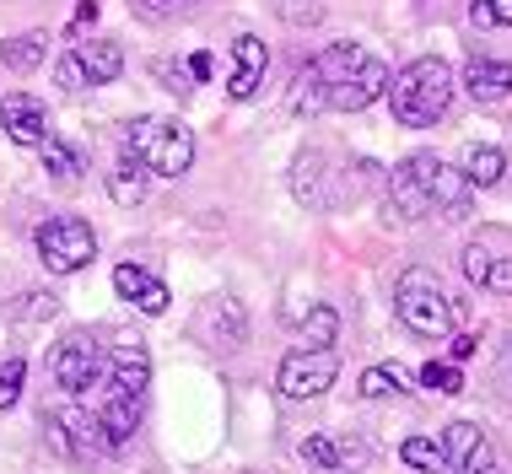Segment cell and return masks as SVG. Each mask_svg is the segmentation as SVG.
I'll list each match as a JSON object with an SVG mask.
<instances>
[{"instance_id":"4","label":"cell","mask_w":512,"mask_h":474,"mask_svg":"<svg viewBox=\"0 0 512 474\" xmlns=\"http://www.w3.org/2000/svg\"><path fill=\"white\" fill-rule=\"evenodd\" d=\"M362 60H367V54L356 49V44H329V49H318L313 60L297 71L292 92H286V108H292V114H302V119H318V114L329 108V92H335Z\"/></svg>"},{"instance_id":"15","label":"cell","mask_w":512,"mask_h":474,"mask_svg":"<svg viewBox=\"0 0 512 474\" xmlns=\"http://www.w3.org/2000/svg\"><path fill=\"white\" fill-rule=\"evenodd\" d=\"M103 383H114V388H124V394L141 399L146 383H151V351H146V340H119L114 351H108Z\"/></svg>"},{"instance_id":"23","label":"cell","mask_w":512,"mask_h":474,"mask_svg":"<svg viewBox=\"0 0 512 474\" xmlns=\"http://www.w3.org/2000/svg\"><path fill=\"white\" fill-rule=\"evenodd\" d=\"M44 54H49L44 33H22V38H11V44H0V65H6L11 76H27V71L44 65Z\"/></svg>"},{"instance_id":"36","label":"cell","mask_w":512,"mask_h":474,"mask_svg":"<svg viewBox=\"0 0 512 474\" xmlns=\"http://www.w3.org/2000/svg\"><path fill=\"white\" fill-rule=\"evenodd\" d=\"M135 11H141V17H151V22H162V17H173L178 11V0H130Z\"/></svg>"},{"instance_id":"37","label":"cell","mask_w":512,"mask_h":474,"mask_svg":"<svg viewBox=\"0 0 512 474\" xmlns=\"http://www.w3.org/2000/svg\"><path fill=\"white\" fill-rule=\"evenodd\" d=\"M157 76L168 81V92H178V97H184V92H189V81H195V76H189V71H178V65H168V60L157 65Z\"/></svg>"},{"instance_id":"8","label":"cell","mask_w":512,"mask_h":474,"mask_svg":"<svg viewBox=\"0 0 512 474\" xmlns=\"http://www.w3.org/2000/svg\"><path fill=\"white\" fill-rule=\"evenodd\" d=\"M335 378H340L335 345H308V351H292V356L281 361V372H275V388H281L286 399H318Z\"/></svg>"},{"instance_id":"32","label":"cell","mask_w":512,"mask_h":474,"mask_svg":"<svg viewBox=\"0 0 512 474\" xmlns=\"http://www.w3.org/2000/svg\"><path fill=\"white\" fill-rule=\"evenodd\" d=\"M275 17L292 27H313V22H324V6L318 0H275Z\"/></svg>"},{"instance_id":"24","label":"cell","mask_w":512,"mask_h":474,"mask_svg":"<svg viewBox=\"0 0 512 474\" xmlns=\"http://www.w3.org/2000/svg\"><path fill=\"white\" fill-rule=\"evenodd\" d=\"M108 200L114 205H141L146 200V167L135 157H124L108 167Z\"/></svg>"},{"instance_id":"17","label":"cell","mask_w":512,"mask_h":474,"mask_svg":"<svg viewBox=\"0 0 512 474\" xmlns=\"http://www.w3.org/2000/svg\"><path fill=\"white\" fill-rule=\"evenodd\" d=\"M302 458H308L318 474H351L356 464H367V448H351V442L329 437V431H308V437H302Z\"/></svg>"},{"instance_id":"34","label":"cell","mask_w":512,"mask_h":474,"mask_svg":"<svg viewBox=\"0 0 512 474\" xmlns=\"http://www.w3.org/2000/svg\"><path fill=\"white\" fill-rule=\"evenodd\" d=\"M22 378H27V361L11 356L6 367H0V410H11V404L22 399Z\"/></svg>"},{"instance_id":"31","label":"cell","mask_w":512,"mask_h":474,"mask_svg":"<svg viewBox=\"0 0 512 474\" xmlns=\"http://www.w3.org/2000/svg\"><path fill=\"white\" fill-rule=\"evenodd\" d=\"M399 388H405L399 367H367V372H362V394H367V399H389V394H399Z\"/></svg>"},{"instance_id":"22","label":"cell","mask_w":512,"mask_h":474,"mask_svg":"<svg viewBox=\"0 0 512 474\" xmlns=\"http://www.w3.org/2000/svg\"><path fill=\"white\" fill-rule=\"evenodd\" d=\"M459 173H464L475 189H491V184H502V173H507V151L469 141V146L459 151Z\"/></svg>"},{"instance_id":"33","label":"cell","mask_w":512,"mask_h":474,"mask_svg":"<svg viewBox=\"0 0 512 474\" xmlns=\"http://www.w3.org/2000/svg\"><path fill=\"white\" fill-rule=\"evenodd\" d=\"M469 22L475 27H512V0H475Z\"/></svg>"},{"instance_id":"41","label":"cell","mask_w":512,"mask_h":474,"mask_svg":"<svg viewBox=\"0 0 512 474\" xmlns=\"http://www.w3.org/2000/svg\"><path fill=\"white\" fill-rule=\"evenodd\" d=\"M178 6H195V0H178Z\"/></svg>"},{"instance_id":"3","label":"cell","mask_w":512,"mask_h":474,"mask_svg":"<svg viewBox=\"0 0 512 474\" xmlns=\"http://www.w3.org/2000/svg\"><path fill=\"white\" fill-rule=\"evenodd\" d=\"M394 313H399V324L415 329L421 340H442V334H453L464 318V308L442 291V281L432 270H421V264L394 281Z\"/></svg>"},{"instance_id":"11","label":"cell","mask_w":512,"mask_h":474,"mask_svg":"<svg viewBox=\"0 0 512 474\" xmlns=\"http://www.w3.org/2000/svg\"><path fill=\"white\" fill-rule=\"evenodd\" d=\"M442 448H448V464L459 474H507L496 448L486 442V431H480L475 421H453L448 437H442Z\"/></svg>"},{"instance_id":"26","label":"cell","mask_w":512,"mask_h":474,"mask_svg":"<svg viewBox=\"0 0 512 474\" xmlns=\"http://www.w3.org/2000/svg\"><path fill=\"white\" fill-rule=\"evenodd\" d=\"M38 151H44V173H54L60 184H76V178L87 173V157H81L71 141H54V135H49V141L38 146Z\"/></svg>"},{"instance_id":"39","label":"cell","mask_w":512,"mask_h":474,"mask_svg":"<svg viewBox=\"0 0 512 474\" xmlns=\"http://www.w3.org/2000/svg\"><path fill=\"white\" fill-rule=\"evenodd\" d=\"M475 351H480V340H475V334H459V340H453V367H459V361H469Z\"/></svg>"},{"instance_id":"7","label":"cell","mask_w":512,"mask_h":474,"mask_svg":"<svg viewBox=\"0 0 512 474\" xmlns=\"http://www.w3.org/2000/svg\"><path fill=\"white\" fill-rule=\"evenodd\" d=\"M437 162H442L437 151H410V157L394 167V178H389V200H383V211L399 216V221H426V216H432Z\"/></svg>"},{"instance_id":"25","label":"cell","mask_w":512,"mask_h":474,"mask_svg":"<svg viewBox=\"0 0 512 474\" xmlns=\"http://www.w3.org/2000/svg\"><path fill=\"white\" fill-rule=\"evenodd\" d=\"M292 189H297L302 205H329V200H324V157H318V151H302V157H297Z\"/></svg>"},{"instance_id":"38","label":"cell","mask_w":512,"mask_h":474,"mask_svg":"<svg viewBox=\"0 0 512 474\" xmlns=\"http://www.w3.org/2000/svg\"><path fill=\"white\" fill-rule=\"evenodd\" d=\"M92 22H98V0H81V6H76V17H71V38H76V33H87Z\"/></svg>"},{"instance_id":"12","label":"cell","mask_w":512,"mask_h":474,"mask_svg":"<svg viewBox=\"0 0 512 474\" xmlns=\"http://www.w3.org/2000/svg\"><path fill=\"white\" fill-rule=\"evenodd\" d=\"M383 92H389V65L367 54V60L356 65V71L345 76L335 92H329V108H335V114H362V108H367V103H378Z\"/></svg>"},{"instance_id":"28","label":"cell","mask_w":512,"mask_h":474,"mask_svg":"<svg viewBox=\"0 0 512 474\" xmlns=\"http://www.w3.org/2000/svg\"><path fill=\"white\" fill-rule=\"evenodd\" d=\"M302 334H308V345H335V334H340V313L329 308V302H318V308L308 313V324H302Z\"/></svg>"},{"instance_id":"35","label":"cell","mask_w":512,"mask_h":474,"mask_svg":"<svg viewBox=\"0 0 512 474\" xmlns=\"http://www.w3.org/2000/svg\"><path fill=\"white\" fill-rule=\"evenodd\" d=\"M54 81H60L65 92H87V87H92L87 71H81V60H76V49H71V54H60V65H54Z\"/></svg>"},{"instance_id":"5","label":"cell","mask_w":512,"mask_h":474,"mask_svg":"<svg viewBox=\"0 0 512 474\" xmlns=\"http://www.w3.org/2000/svg\"><path fill=\"white\" fill-rule=\"evenodd\" d=\"M38 259H44L54 275H76L98 259V232L81 216H54L38 227Z\"/></svg>"},{"instance_id":"14","label":"cell","mask_w":512,"mask_h":474,"mask_svg":"<svg viewBox=\"0 0 512 474\" xmlns=\"http://www.w3.org/2000/svg\"><path fill=\"white\" fill-rule=\"evenodd\" d=\"M232 60H238V71H232V81H227V97L248 103V97L265 87V71H270V49H265V38L238 33V44H232Z\"/></svg>"},{"instance_id":"1","label":"cell","mask_w":512,"mask_h":474,"mask_svg":"<svg viewBox=\"0 0 512 474\" xmlns=\"http://www.w3.org/2000/svg\"><path fill=\"white\" fill-rule=\"evenodd\" d=\"M383 97H389L394 119L405 124V130H432L453 103V65L437 60V54H421V60H410L399 76H389V92Z\"/></svg>"},{"instance_id":"21","label":"cell","mask_w":512,"mask_h":474,"mask_svg":"<svg viewBox=\"0 0 512 474\" xmlns=\"http://www.w3.org/2000/svg\"><path fill=\"white\" fill-rule=\"evenodd\" d=\"M76 60H81V71H87L92 87H108V81L124 76V49L114 44V38H92V44H76Z\"/></svg>"},{"instance_id":"9","label":"cell","mask_w":512,"mask_h":474,"mask_svg":"<svg viewBox=\"0 0 512 474\" xmlns=\"http://www.w3.org/2000/svg\"><path fill=\"white\" fill-rule=\"evenodd\" d=\"M98 388L103 394H98V404H92V421H98V431H103V453H124L130 437H135V426H141V399L124 394V388H114V383H98Z\"/></svg>"},{"instance_id":"19","label":"cell","mask_w":512,"mask_h":474,"mask_svg":"<svg viewBox=\"0 0 512 474\" xmlns=\"http://www.w3.org/2000/svg\"><path fill=\"white\" fill-rule=\"evenodd\" d=\"M469 205H475V184L459 173V167L437 162V178H432V211L448 216V221H469Z\"/></svg>"},{"instance_id":"18","label":"cell","mask_w":512,"mask_h":474,"mask_svg":"<svg viewBox=\"0 0 512 474\" xmlns=\"http://www.w3.org/2000/svg\"><path fill=\"white\" fill-rule=\"evenodd\" d=\"M114 291H119L124 302H135L141 313H151V318L168 313V302H173L168 286H162L151 270H141V264H119V270H114Z\"/></svg>"},{"instance_id":"2","label":"cell","mask_w":512,"mask_h":474,"mask_svg":"<svg viewBox=\"0 0 512 474\" xmlns=\"http://www.w3.org/2000/svg\"><path fill=\"white\" fill-rule=\"evenodd\" d=\"M124 146H130V157L157 178H184L189 167H195V130H189L184 119H168V114L130 119Z\"/></svg>"},{"instance_id":"20","label":"cell","mask_w":512,"mask_h":474,"mask_svg":"<svg viewBox=\"0 0 512 474\" xmlns=\"http://www.w3.org/2000/svg\"><path fill=\"white\" fill-rule=\"evenodd\" d=\"M464 275L480 291H496V297H512V259H496L491 248H464Z\"/></svg>"},{"instance_id":"16","label":"cell","mask_w":512,"mask_h":474,"mask_svg":"<svg viewBox=\"0 0 512 474\" xmlns=\"http://www.w3.org/2000/svg\"><path fill=\"white\" fill-rule=\"evenodd\" d=\"M464 87H469L475 103H507L512 65L507 60H491V54H469V60H464Z\"/></svg>"},{"instance_id":"10","label":"cell","mask_w":512,"mask_h":474,"mask_svg":"<svg viewBox=\"0 0 512 474\" xmlns=\"http://www.w3.org/2000/svg\"><path fill=\"white\" fill-rule=\"evenodd\" d=\"M44 431H49V442H54L65 458H92V453H103V431H98V421H92V410H81V404H65V410L44 415Z\"/></svg>"},{"instance_id":"27","label":"cell","mask_w":512,"mask_h":474,"mask_svg":"<svg viewBox=\"0 0 512 474\" xmlns=\"http://www.w3.org/2000/svg\"><path fill=\"white\" fill-rule=\"evenodd\" d=\"M399 458H405L410 469H421V474H453L448 448H442V442H432V437H410L405 448H399Z\"/></svg>"},{"instance_id":"29","label":"cell","mask_w":512,"mask_h":474,"mask_svg":"<svg viewBox=\"0 0 512 474\" xmlns=\"http://www.w3.org/2000/svg\"><path fill=\"white\" fill-rule=\"evenodd\" d=\"M54 313H60L54 291H27V297H17V308H11V318H22V324H38V318H54Z\"/></svg>"},{"instance_id":"30","label":"cell","mask_w":512,"mask_h":474,"mask_svg":"<svg viewBox=\"0 0 512 474\" xmlns=\"http://www.w3.org/2000/svg\"><path fill=\"white\" fill-rule=\"evenodd\" d=\"M421 383L437 388V394H464V372L453 361H426L421 367Z\"/></svg>"},{"instance_id":"6","label":"cell","mask_w":512,"mask_h":474,"mask_svg":"<svg viewBox=\"0 0 512 474\" xmlns=\"http://www.w3.org/2000/svg\"><path fill=\"white\" fill-rule=\"evenodd\" d=\"M54 383L65 388L71 399H81L87 388H98L103 383V372H108V351H103V340L92 329H71L60 340V351H54Z\"/></svg>"},{"instance_id":"40","label":"cell","mask_w":512,"mask_h":474,"mask_svg":"<svg viewBox=\"0 0 512 474\" xmlns=\"http://www.w3.org/2000/svg\"><path fill=\"white\" fill-rule=\"evenodd\" d=\"M189 76H195V81H211V54H189Z\"/></svg>"},{"instance_id":"13","label":"cell","mask_w":512,"mask_h":474,"mask_svg":"<svg viewBox=\"0 0 512 474\" xmlns=\"http://www.w3.org/2000/svg\"><path fill=\"white\" fill-rule=\"evenodd\" d=\"M0 124H6V135L17 146H44L49 141V108L27 92H11L6 103H0Z\"/></svg>"}]
</instances>
